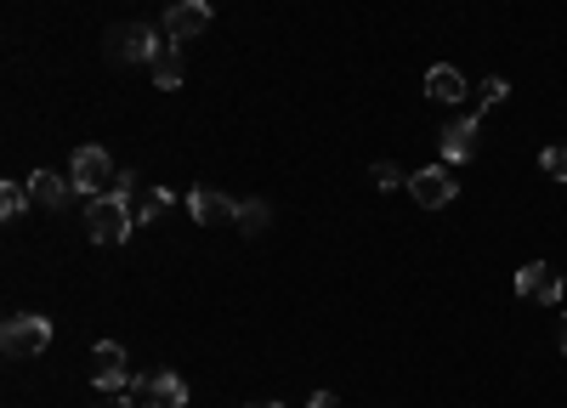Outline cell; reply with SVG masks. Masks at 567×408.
<instances>
[{
    "mask_svg": "<svg viewBox=\"0 0 567 408\" xmlns=\"http://www.w3.org/2000/svg\"><path fill=\"white\" fill-rule=\"evenodd\" d=\"M171 204H177V199L165 193V188H148L143 199H131V211H137V227H148V222H159L165 211H171Z\"/></svg>",
    "mask_w": 567,
    "mask_h": 408,
    "instance_id": "obj_15",
    "label": "cell"
},
{
    "mask_svg": "<svg viewBox=\"0 0 567 408\" xmlns=\"http://www.w3.org/2000/svg\"><path fill=\"white\" fill-rule=\"evenodd\" d=\"M562 352H567V340H562Z\"/></svg>",
    "mask_w": 567,
    "mask_h": 408,
    "instance_id": "obj_24",
    "label": "cell"
},
{
    "mask_svg": "<svg viewBox=\"0 0 567 408\" xmlns=\"http://www.w3.org/2000/svg\"><path fill=\"white\" fill-rule=\"evenodd\" d=\"M477 97H483V109H488V102H506V97H511V86L494 75V80H483V91H477Z\"/></svg>",
    "mask_w": 567,
    "mask_h": 408,
    "instance_id": "obj_19",
    "label": "cell"
},
{
    "mask_svg": "<svg viewBox=\"0 0 567 408\" xmlns=\"http://www.w3.org/2000/svg\"><path fill=\"white\" fill-rule=\"evenodd\" d=\"M69 177H57V170H35V177H29V199L35 204H46V211H63V204H69Z\"/></svg>",
    "mask_w": 567,
    "mask_h": 408,
    "instance_id": "obj_13",
    "label": "cell"
},
{
    "mask_svg": "<svg viewBox=\"0 0 567 408\" xmlns=\"http://www.w3.org/2000/svg\"><path fill=\"white\" fill-rule=\"evenodd\" d=\"M545 170L556 182H567V143H556V148H545Z\"/></svg>",
    "mask_w": 567,
    "mask_h": 408,
    "instance_id": "obj_18",
    "label": "cell"
},
{
    "mask_svg": "<svg viewBox=\"0 0 567 408\" xmlns=\"http://www.w3.org/2000/svg\"><path fill=\"white\" fill-rule=\"evenodd\" d=\"M69 182H75V193H86V199H97V193H109V188L120 182V170H114L109 148H103V143H86V148H75V165H69Z\"/></svg>",
    "mask_w": 567,
    "mask_h": 408,
    "instance_id": "obj_2",
    "label": "cell"
},
{
    "mask_svg": "<svg viewBox=\"0 0 567 408\" xmlns=\"http://www.w3.org/2000/svg\"><path fill=\"white\" fill-rule=\"evenodd\" d=\"M91 386L97 392H131V363H125L120 340H97V352H91Z\"/></svg>",
    "mask_w": 567,
    "mask_h": 408,
    "instance_id": "obj_4",
    "label": "cell"
},
{
    "mask_svg": "<svg viewBox=\"0 0 567 408\" xmlns=\"http://www.w3.org/2000/svg\"><path fill=\"white\" fill-rule=\"evenodd\" d=\"M97 408H131V397L125 392H103V403H97Z\"/></svg>",
    "mask_w": 567,
    "mask_h": 408,
    "instance_id": "obj_21",
    "label": "cell"
},
{
    "mask_svg": "<svg viewBox=\"0 0 567 408\" xmlns=\"http://www.w3.org/2000/svg\"><path fill=\"white\" fill-rule=\"evenodd\" d=\"M137 233V211H131V193L109 188L97 193L86 204V238H97V245H125V238Z\"/></svg>",
    "mask_w": 567,
    "mask_h": 408,
    "instance_id": "obj_1",
    "label": "cell"
},
{
    "mask_svg": "<svg viewBox=\"0 0 567 408\" xmlns=\"http://www.w3.org/2000/svg\"><path fill=\"white\" fill-rule=\"evenodd\" d=\"M426 97L431 102H460L465 97V75H460V68H449V63L426 68Z\"/></svg>",
    "mask_w": 567,
    "mask_h": 408,
    "instance_id": "obj_14",
    "label": "cell"
},
{
    "mask_svg": "<svg viewBox=\"0 0 567 408\" xmlns=\"http://www.w3.org/2000/svg\"><path fill=\"white\" fill-rule=\"evenodd\" d=\"M131 392H143L154 408H188V381H182V374H171V369L148 374V381H131Z\"/></svg>",
    "mask_w": 567,
    "mask_h": 408,
    "instance_id": "obj_9",
    "label": "cell"
},
{
    "mask_svg": "<svg viewBox=\"0 0 567 408\" xmlns=\"http://www.w3.org/2000/svg\"><path fill=\"white\" fill-rule=\"evenodd\" d=\"M205 23H211L205 0H182V7L165 12V34H171V41H193V34H205Z\"/></svg>",
    "mask_w": 567,
    "mask_h": 408,
    "instance_id": "obj_12",
    "label": "cell"
},
{
    "mask_svg": "<svg viewBox=\"0 0 567 408\" xmlns=\"http://www.w3.org/2000/svg\"><path fill=\"white\" fill-rule=\"evenodd\" d=\"M404 188H409V199H415V204H426V211H443V204H454V199H460V182L449 177L443 165L415 170V177H409Z\"/></svg>",
    "mask_w": 567,
    "mask_h": 408,
    "instance_id": "obj_5",
    "label": "cell"
},
{
    "mask_svg": "<svg viewBox=\"0 0 567 408\" xmlns=\"http://www.w3.org/2000/svg\"><path fill=\"white\" fill-rule=\"evenodd\" d=\"M52 347V324L46 318H7V329H0V352L7 358H41Z\"/></svg>",
    "mask_w": 567,
    "mask_h": 408,
    "instance_id": "obj_3",
    "label": "cell"
},
{
    "mask_svg": "<svg viewBox=\"0 0 567 408\" xmlns=\"http://www.w3.org/2000/svg\"><path fill=\"white\" fill-rule=\"evenodd\" d=\"M370 177H375V188H397V182H404V177H397V165H375Z\"/></svg>",
    "mask_w": 567,
    "mask_h": 408,
    "instance_id": "obj_20",
    "label": "cell"
},
{
    "mask_svg": "<svg viewBox=\"0 0 567 408\" xmlns=\"http://www.w3.org/2000/svg\"><path fill=\"white\" fill-rule=\"evenodd\" d=\"M29 204H35V199H29V182H7V188H0V216H23L29 211Z\"/></svg>",
    "mask_w": 567,
    "mask_h": 408,
    "instance_id": "obj_16",
    "label": "cell"
},
{
    "mask_svg": "<svg viewBox=\"0 0 567 408\" xmlns=\"http://www.w3.org/2000/svg\"><path fill=\"white\" fill-rule=\"evenodd\" d=\"M307 408H336V392H313V403Z\"/></svg>",
    "mask_w": 567,
    "mask_h": 408,
    "instance_id": "obj_22",
    "label": "cell"
},
{
    "mask_svg": "<svg viewBox=\"0 0 567 408\" xmlns=\"http://www.w3.org/2000/svg\"><path fill=\"white\" fill-rule=\"evenodd\" d=\"M267 222H273V211H267V199H239V227H245V233H261Z\"/></svg>",
    "mask_w": 567,
    "mask_h": 408,
    "instance_id": "obj_17",
    "label": "cell"
},
{
    "mask_svg": "<svg viewBox=\"0 0 567 408\" xmlns=\"http://www.w3.org/2000/svg\"><path fill=\"white\" fill-rule=\"evenodd\" d=\"M154 41H159V29H148V23H125V29H114L109 41H103V52H109V63H148Z\"/></svg>",
    "mask_w": 567,
    "mask_h": 408,
    "instance_id": "obj_6",
    "label": "cell"
},
{
    "mask_svg": "<svg viewBox=\"0 0 567 408\" xmlns=\"http://www.w3.org/2000/svg\"><path fill=\"white\" fill-rule=\"evenodd\" d=\"M250 408H284V403H250Z\"/></svg>",
    "mask_w": 567,
    "mask_h": 408,
    "instance_id": "obj_23",
    "label": "cell"
},
{
    "mask_svg": "<svg viewBox=\"0 0 567 408\" xmlns=\"http://www.w3.org/2000/svg\"><path fill=\"white\" fill-rule=\"evenodd\" d=\"M188 211H193V222L222 227V222H239V199H227V193H216V188H193V193H188Z\"/></svg>",
    "mask_w": 567,
    "mask_h": 408,
    "instance_id": "obj_10",
    "label": "cell"
},
{
    "mask_svg": "<svg viewBox=\"0 0 567 408\" xmlns=\"http://www.w3.org/2000/svg\"><path fill=\"white\" fill-rule=\"evenodd\" d=\"M517 295L540 301V306H556V301H562V279H556V267H545V261H528V267L517 272Z\"/></svg>",
    "mask_w": 567,
    "mask_h": 408,
    "instance_id": "obj_11",
    "label": "cell"
},
{
    "mask_svg": "<svg viewBox=\"0 0 567 408\" xmlns=\"http://www.w3.org/2000/svg\"><path fill=\"white\" fill-rule=\"evenodd\" d=\"M438 148H443L449 165H472V159H477V120H472V114L449 120L443 136H438Z\"/></svg>",
    "mask_w": 567,
    "mask_h": 408,
    "instance_id": "obj_8",
    "label": "cell"
},
{
    "mask_svg": "<svg viewBox=\"0 0 567 408\" xmlns=\"http://www.w3.org/2000/svg\"><path fill=\"white\" fill-rule=\"evenodd\" d=\"M148 68H154V86L159 91H177L182 86V41H171V34L159 29V41L148 52Z\"/></svg>",
    "mask_w": 567,
    "mask_h": 408,
    "instance_id": "obj_7",
    "label": "cell"
}]
</instances>
